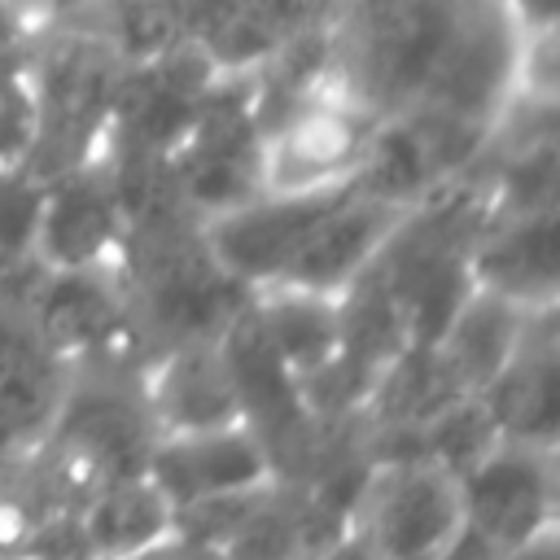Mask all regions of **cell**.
Here are the masks:
<instances>
[{"mask_svg":"<svg viewBox=\"0 0 560 560\" xmlns=\"http://www.w3.org/2000/svg\"><path fill=\"white\" fill-rule=\"evenodd\" d=\"M350 188H354V179L328 184V188H306V192H258L245 206L214 214L210 232H206L214 262L228 276H245V280L280 276L284 262L293 258V249L302 245V236L311 232V223L328 206H337Z\"/></svg>","mask_w":560,"mask_h":560,"instance_id":"6da1fadb","label":"cell"},{"mask_svg":"<svg viewBox=\"0 0 560 560\" xmlns=\"http://www.w3.org/2000/svg\"><path fill=\"white\" fill-rule=\"evenodd\" d=\"M407 210H416V206H394V201L350 188L337 206H328L311 223V232L302 236V245L293 249V258L284 262V271L276 280H284L293 289H311V293L341 289L385 249L394 228H402Z\"/></svg>","mask_w":560,"mask_h":560,"instance_id":"7a4b0ae2","label":"cell"},{"mask_svg":"<svg viewBox=\"0 0 560 560\" xmlns=\"http://www.w3.org/2000/svg\"><path fill=\"white\" fill-rule=\"evenodd\" d=\"M464 525L459 490L446 468H402L376 494L372 542L381 560H442Z\"/></svg>","mask_w":560,"mask_h":560,"instance_id":"3957f363","label":"cell"},{"mask_svg":"<svg viewBox=\"0 0 560 560\" xmlns=\"http://www.w3.org/2000/svg\"><path fill=\"white\" fill-rule=\"evenodd\" d=\"M267 477V459L232 424L214 429H184L162 455H158V486L162 494L184 508L197 499H223L258 486Z\"/></svg>","mask_w":560,"mask_h":560,"instance_id":"277c9868","label":"cell"},{"mask_svg":"<svg viewBox=\"0 0 560 560\" xmlns=\"http://www.w3.org/2000/svg\"><path fill=\"white\" fill-rule=\"evenodd\" d=\"M547 477L529 455L490 451L468 477H464V521L499 547H521L538 534L547 516Z\"/></svg>","mask_w":560,"mask_h":560,"instance_id":"5b68a950","label":"cell"},{"mask_svg":"<svg viewBox=\"0 0 560 560\" xmlns=\"http://www.w3.org/2000/svg\"><path fill=\"white\" fill-rule=\"evenodd\" d=\"M114 228H118L114 184L101 175L66 171V179L57 188H48V197H44L35 245L57 267H88L114 241Z\"/></svg>","mask_w":560,"mask_h":560,"instance_id":"8992f818","label":"cell"},{"mask_svg":"<svg viewBox=\"0 0 560 560\" xmlns=\"http://www.w3.org/2000/svg\"><path fill=\"white\" fill-rule=\"evenodd\" d=\"M442 337H446V363L442 368L451 372V381L490 385L494 372L521 346V319H516V306L508 298L481 293L455 311V319L446 324Z\"/></svg>","mask_w":560,"mask_h":560,"instance_id":"52a82bcc","label":"cell"},{"mask_svg":"<svg viewBox=\"0 0 560 560\" xmlns=\"http://www.w3.org/2000/svg\"><path fill=\"white\" fill-rule=\"evenodd\" d=\"M481 276L508 302L547 298L556 289V210L516 214V223L486 249Z\"/></svg>","mask_w":560,"mask_h":560,"instance_id":"ba28073f","label":"cell"},{"mask_svg":"<svg viewBox=\"0 0 560 560\" xmlns=\"http://www.w3.org/2000/svg\"><path fill=\"white\" fill-rule=\"evenodd\" d=\"M171 525V499L158 481H122L109 486L92 512H88V542L96 556L131 560L136 551H149Z\"/></svg>","mask_w":560,"mask_h":560,"instance_id":"9c48e42d","label":"cell"},{"mask_svg":"<svg viewBox=\"0 0 560 560\" xmlns=\"http://www.w3.org/2000/svg\"><path fill=\"white\" fill-rule=\"evenodd\" d=\"M486 407H490L499 429H512V433H525V438L551 433L556 407H560L551 350H525L521 354V346H516L512 359L494 372Z\"/></svg>","mask_w":560,"mask_h":560,"instance_id":"30bf717a","label":"cell"},{"mask_svg":"<svg viewBox=\"0 0 560 560\" xmlns=\"http://www.w3.org/2000/svg\"><path fill=\"white\" fill-rule=\"evenodd\" d=\"M162 411L179 429H214L236 411V381L210 354H179L162 385Z\"/></svg>","mask_w":560,"mask_h":560,"instance_id":"8fae6325","label":"cell"},{"mask_svg":"<svg viewBox=\"0 0 560 560\" xmlns=\"http://www.w3.org/2000/svg\"><path fill=\"white\" fill-rule=\"evenodd\" d=\"M267 337H271V350L284 363H293V368H324L328 354L341 341V324H337L332 306L324 302V293L284 284L280 302L267 315Z\"/></svg>","mask_w":560,"mask_h":560,"instance_id":"7c38bea8","label":"cell"},{"mask_svg":"<svg viewBox=\"0 0 560 560\" xmlns=\"http://www.w3.org/2000/svg\"><path fill=\"white\" fill-rule=\"evenodd\" d=\"M44 197L48 175H39L31 162L22 166L18 158L0 162V254H22L35 245Z\"/></svg>","mask_w":560,"mask_h":560,"instance_id":"4fadbf2b","label":"cell"},{"mask_svg":"<svg viewBox=\"0 0 560 560\" xmlns=\"http://www.w3.org/2000/svg\"><path fill=\"white\" fill-rule=\"evenodd\" d=\"M494 416L486 402H464V407H451L438 416L433 424V451L442 455L446 472H459L468 477L490 451H494Z\"/></svg>","mask_w":560,"mask_h":560,"instance_id":"5bb4252c","label":"cell"},{"mask_svg":"<svg viewBox=\"0 0 560 560\" xmlns=\"http://www.w3.org/2000/svg\"><path fill=\"white\" fill-rule=\"evenodd\" d=\"M101 315H105L101 293L83 276H66L57 284V293L48 298V306H44V328L57 341H83L101 328Z\"/></svg>","mask_w":560,"mask_h":560,"instance_id":"9a60e30c","label":"cell"},{"mask_svg":"<svg viewBox=\"0 0 560 560\" xmlns=\"http://www.w3.org/2000/svg\"><path fill=\"white\" fill-rule=\"evenodd\" d=\"M101 0H48V26L52 22H83Z\"/></svg>","mask_w":560,"mask_h":560,"instance_id":"2e32d148","label":"cell"},{"mask_svg":"<svg viewBox=\"0 0 560 560\" xmlns=\"http://www.w3.org/2000/svg\"><path fill=\"white\" fill-rule=\"evenodd\" d=\"M18 9V18L31 26V31H44L48 26V0H9Z\"/></svg>","mask_w":560,"mask_h":560,"instance_id":"e0dca14e","label":"cell"},{"mask_svg":"<svg viewBox=\"0 0 560 560\" xmlns=\"http://www.w3.org/2000/svg\"><path fill=\"white\" fill-rule=\"evenodd\" d=\"M516 560H551V547L529 538V542H521V556H516Z\"/></svg>","mask_w":560,"mask_h":560,"instance_id":"ac0fdd59","label":"cell"}]
</instances>
